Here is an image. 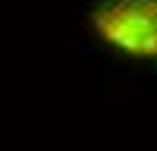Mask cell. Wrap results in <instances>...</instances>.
I'll use <instances>...</instances> for the list:
<instances>
[{"label":"cell","mask_w":157,"mask_h":151,"mask_svg":"<svg viewBox=\"0 0 157 151\" xmlns=\"http://www.w3.org/2000/svg\"><path fill=\"white\" fill-rule=\"evenodd\" d=\"M94 29L123 54L157 57V0H110L94 10Z\"/></svg>","instance_id":"obj_1"}]
</instances>
